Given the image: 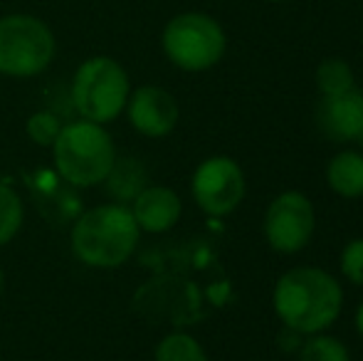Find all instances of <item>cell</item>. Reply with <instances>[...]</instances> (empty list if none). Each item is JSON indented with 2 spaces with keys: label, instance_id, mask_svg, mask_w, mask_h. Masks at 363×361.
<instances>
[{
  "label": "cell",
  "instance_id": "1",
  "mask_svg": "<svg viewBox=\"0 0 363 361\" xmlns=\"http://www.w3.org/2000/svg\"><path fill=\"white\" fill-rule=\"evenodd\" d=\"M272 307L284 327L309 337L329 332L336 324L344 309V289L334 274L321 267H291L274 282Z\"/></svg>",
  "mask_w": 363,
  "mask_h": 361
},
{
  "label": "cell",
  "instance_id": "2",
  "mask_svg": "<svg viewBox=\"0 0 363 361\" xmlns=\"http://www.w3.org/2000/svg\"><path fill=\"white\" fill-rule=\"evenodd\" d=\"M141 231L124 203L91 206L69 231L72 255L89 270H116L136 252Z\"/></svg>",
  "mask_w": 363,
  "mask_h": 361
},
{
  "label": "cell",
  "instance_id": "3",
  "mask_svg": "<svg viewBox=\"0 0 363 361\" xmlns=\"http://www.w3.org/2000/svg\"><path fill=\"white\" fill-rule=\"evenodd\" d=\"M50 149H52L55 171L60 174V179L74 188L101 186L114 161L119 159L109 129L86 119L62 124V131Z\"/></svg>",
  "mask_w": 363,
  "mask_h": 361
},
{
  "label": "cell",
  "instance_id": "4",
  "mask_svg": "<svg viewBox=\"0 0 363 361\" xmlns=\"http://www.w3.org/2000/svg\"><path fill=\"white\" fill-rule=\"evenodd\" d=\"M131 94V79L124 65L109 55L86 57L72 74L69 96L79 119L94 124H111L126 109Z\"/></svg>",
  "mask_w": 363,
  "mask_h": 361
},
{
  "label": "cell",
  "instance_id": "5",
  "mask_svg": "<svg viewBox=\"0 0 363 361\" xmlns=\"http://www.w3.org/2000/svg\"><path fill=\"white\" fill-rule=\"evenodd\" d=\"M57 55V38L45 20L30 13L0 18V74L10 79H33L48 72Z\"/></svg>",
  "mask_w": 363,
  "mask_h": 361
},
{
  "label": "cell",
  "instance_id": "6",
  "mask_svg": "<svg viewBox=\"0 0 363 361\" xmlns=\"http://www.w3.org/2000/svg\"><path fill=\"white\" fill-rule=\"evenodd\" d=\"M163 55L183 72H206L225 57L228 38L223 25L208 13H181L161 33Z\"/></svg>",
  "mask_w": 363,
  "mask_h": 361
},
{
  "label": "cell",
  "instance_id": "7",
  "mask_svg": "<svg viewBox=\"0 0 363 361\" xmlns=\"http://www.w3.org/2000/svg\"><path fill=\"white\" fill-rule=\"evenodd\" d=\"M316 231V213L309 196L299 191H284L267 206L262 218V233L267 245L279 255L301 252Z\"/></svg>",
  "mask_w": 363,
  "mask_h": 361
},
{
  "label": "cell",
  "instance_id": "8",
  "mask_svg": "<svg viewBox=\"0 0 363 361\" xmlns=\"http://www.w3.org/2000/svg\"><path fill=\"white\" fill-rule=\"evenodd\" d=\"M191 193L196 206L211 218H225L245 201L247 181L240 164L230 156H211L201 161L191 176Z\"/></svg>",
  "mask_w": 363,
  "mask_h": 361
},
{
  "label": "cell",
  "instance_id": "9",
  "mask_svg": "<svg viewBox=\"0 0 363 361\" xmlns=\"http://www.w3.org/2000/svg\"><path fill=\"white\" fill-rule=\"evenodd\" d=\"M124 114L136 134L146 139H163L178 126L181 106L168 89L158 84H141L131 89Z\"/></svg>",
  "mask_w": 363,
  "mask_h": 361
},
{
  "label": "cell",
  "instance_id": "10",
  "mask_svg": "<svg viewBox=\"0 0 363 361\" xmlns=\"http://www.w3.org/2000/svg\"><path fill=\"white\" fill-rule=\"evenodd\" d=\"M316 124L326 139L336 144H356L363 131V91L351 87L334 96H321Z\"/></svg>",
  "mask_w": 363,
  "mask_h": 361
},
{
  "label": "cell",
  "instance_id": "11",
  "mask_svg": "<svg viewBox=\"0 0 363 361\" xmlns=\"http://www.w3.org/2000/svg\"><path fill=\"white\" fill-rule=\"evenodd\" d=\"M129 211L141 233L161 235L178 226L183 216V201L173 188L161 186V183H148L129 203Z\"/></svg>",
  "mask_w": 363,
  "mask_h": 361
},
{
  "label": "cell",
  "instance_id": "12",
  "mask_svg": "<svg viewBox=\"0 0 363 361\" xmlns=\"http://www.w3.org/2000/svg\"><path fill=\"white\" fill-rule=\"evenodd\" d=\"M326 183L341 198L363 196V151L344 149L334 154L326 164Z\"/></svg>",
  "mask_w": 363,
  "mask_h": 361
},
{
  "label": "cell",
  "instance_id": "13",
  "mask_svg": "<svg viewBox=\"0 0 363 361\" xmlns=\"http://www.w3.org/2000/svg\"><path fill=\"white\" fill-rule=\"evenodd\" d=\"M148 183L151 181H148L144 164H141L139 159H134V156H121V159H116L109 176L104 179L106 193L114 198V203H124V206H129Z\"/></svg>",
  "mask_w": 363,
  "mask_h": 361
},
{
  "label": "cell",
  "instance_id": "14",
  "mask_svg": "<svg viewBox=\"0 0 363 361\" xmlns=\"http://www.w3.org/2000/svg\"><path fill=\"white\" fill-rule=\"evenodd\" d=\"M153 361H211L203 344L188 332H171L156 344Z\"/></svg>",
  "mask_w": 363,
  "mask_h": 361
},
{
  "label": "cell",
  "instance_id": "15",
  "mask_svg": "<svg viewBox=\"0 0 363 361\" xmlns=\"http://www.w3.org/2000/svg\"><path fill=\"white\" fill-rule=\"evenodd\" d=\"M25 223V206L20 193L0 181V248L13 243Z\"/></svg>",
  "mask_w": 363,
  "mask_h": 361
},
{
  "label": "cell",
  "instance_id": "16",
  "mask_svg": "<svg viewBox=\"0 0 363 361\" xmlns=\"http://www.w3.org/2000/svg\"><path fill=\"white\" fill-rule=\"evenodd\" d=\"M316 87H319L321 96H334L341 91H349L356 87L354 70L349 62L339 57H329L316 67Z\"/></svg>",
  "mask_w": 363,
  "mask_h": 361
},
{
  "label": "cell",
  "instance_id": "17",
  "mask_svg": "<svg viewBox=\"0 0 363 361\" xmlns=\"http://www.w3.org/2000/svg\"><path fill=\"white\" fill-rule=\"evenodd\" d=\"M296 354L299 361H351L346 344L329 332L309 334Z\"/></svg>",
  "mask_w": 363,
  "mask_h": 361
},
{
  "label": "cell",
  "instance_id": "18",
  "mask_svg": "<svg viewBox=\"0 0 363 361\" xmlns=\"http://www.w3.org/2000/svg\"><path fill=\"white\" fill-rule=\"evenodd\" d=\"M60 131H62V121H60V116L55 114V111H48V109L35 111V114H30L28 121H25V134L38 146H48L50 149V146L55 144V139L60 136Z\"/></svg>",
  "mask_w": 363,
  "mask_h": 361
},
{
  "label": "cell",
  "instance_id": "19",
  "mask_svg": "<svg viewBox=\"0 0 363 361\" xmlns=\"http://www.w3.org/2000/svg\"><path fill=\"white\" fill-rule=\"evenodd\" d=\"M341 274L356 287H363V238H354L344 245L339 255Z\"/></svg>",
  "mask_w": 363,
  "mask_h": 361
},
{
  "label": "cell",
  "instance_id": "20",
  "mask_svg": "<svg viewBox=\"0 0 363 361\" xmlns=\"http://www.w3.org/2000/svg\"><path fill=\"white\" fill-rule=\"evenodd\" d=\"M304 339H306L304 334L296 332V329L282 327V332H279V337H277V344H279L282 352H299V347L304 344Z\"/></svg>",
  "mask_w": 363,
  "mask_h": 361
},
{
  "label": "cell",
  "instance_id": "21",
  "mask_svg": "<svg viewBox=\"0 0 363 361\" xmlns=\"http://www.w3.org/2000/svg\"><path fill=\"white\" fill-rule=\"evenodd\" d=\"M356 329H359V334L363 339V299H361L359 307H356Z\"/></svg>",
  "mask_w": 363,
  "mask_h": 361
},
{
  "label": "cell",
  "instance_id": "22",
  "mask_svg": "<svg viewBox=\"0 0 363 361\" xmlns=\"http://www.w3.org/2000/svg\"><path fill=\"white\" fill-rule=\"evenodd\" d=\"M3 287H5V272H3V267H0V292H3Z\"/></svg>",
  "mask_w": 363,
  "mask_h": 361
},
{
  "label": "cell",
  "instance_id": "23",
  "mask_svg": "<svg viewBox=\"0 0 363 361\" xmlns=\"http://www.w3.org/2000/svg\"><path fill=\"white\" fill-rule=\"evenodd\" d=\"M356 144H359L361 149H363V131H361V136H359V139H356Z\"/></svg>",
  "mask_w": 363,
  "mask_h": 361
},
{
  "label": "cell",
  "instance_id": "24",
  "mask_svg": "<svg viewBox=\"0 0 363 361\" xmlns=\"http://www.w3.org/2000/svg\"><path fill=\"white\" fill-rule=\"evenodd\" d=\"M269 3H284V0H269Z\"/></svg>",
  "mask_w": 363,
  "mask_h": 361
}]
</instances>
